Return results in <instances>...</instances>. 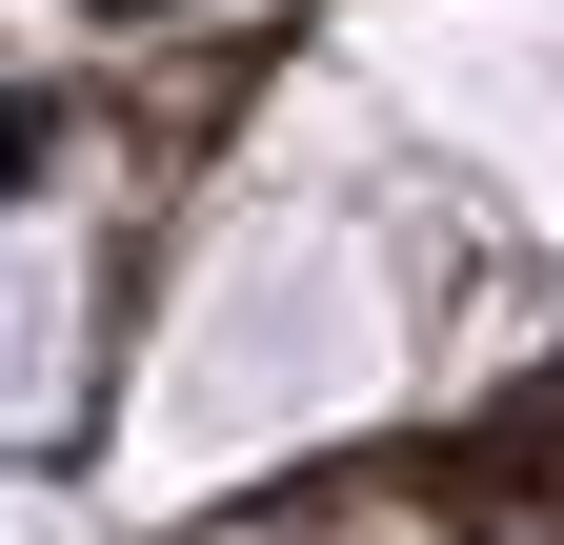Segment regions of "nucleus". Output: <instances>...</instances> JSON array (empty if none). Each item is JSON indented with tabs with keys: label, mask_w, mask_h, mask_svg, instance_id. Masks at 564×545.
<instances>
[{
	"label": "nucleus",
	"mask_w": 564,
	"mask_h": 545,
	"mask_svg": "<svg viewBox=\"0 0 564 545\" xmlns=\"http://www.w3.org/2000/svg\"><path fill=\"white\" fill-rule=\"evenodd\" d=\"M101 21H162V0H101Z\"/></svg>",
	"instance_id": "1"
}]
</instances>
